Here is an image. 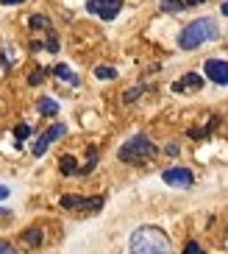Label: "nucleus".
Wrapping results in <instances>:
<instances>
[{
  "label": "nucleus",
  "mask_w": 228,
  "mask_h": 254,
  "mask_svg": "<svg viewBox=\"0 0 228 254\" xmlns=\"http://www.w3.org/2000/svg\"><path fill=\"white\" fill-rule=\"evenodd\" d=\"M131 254H170V240L159 226H139L131 235Z\"/></svg>",
  "instance_id": "obj_1"
},
{
  "label": "nucleus",
  "mask_w": 228,
  "mask_h": 254,
  "mask_svg": "<svg viewBox=\"0 0 228 254\" xmlns=\"http://www.w3.org/2000/svg\"><path fill=\"white\" fill-rule=\"evenodd\" d=\"M217 37H220L217 20H212V17H200V20L189 23L184 31H181L178 45L184 48V51H195V48H200L203 42H212V39H217Z\"/></svg>",
  "instance_id": "obj_2"
},
{
  "label": "nucleus",
  "mask_w": 228,
  "mask_h": 254,
  "mask_svg": "<svg viewBox=\"0 0 228 254\" xmlns=\"http://www.w3.org/2000/svg\"><path fill=\"white\" fill-rule=\"evenodd\" d=\"M117 157L123 159V162L142 165V162H147V159H153V157H156V145L147 140L145 134H137L134 140H128L123 148L117 151Z\"/></svg>",
  "instance_id": "obj_3"
},
{
  "label": "nucleus",
  "mask_w": 228,
  "mask_h": 254,
  "mask_svg": "<svg viewBox=\"0 0 228 254\" xmlns=\"http://www.w3.org/2000/svg\"><path fill=\"white\" fill-rule=\"evenodd\" d=\"M103 207V198L95 195V198H84V195H64L61 198V209H87V212H97Z\"/></svg>",
  "instance_id": "obj_4"
},
{
  "label": "nucleus",
  "mask_w": 228,
  "mask_h": 254,
  "mask_svg": "<svg viewBox=\"0 0 228 254\" xmlns=\"http://www.w3.org/2000/svg\"><path fill=\"white\" fill-rule=\"evenodd\" d=\"M87 8L92 14L103 17V20H114L120 14V8H123V0H89Z\"/></svg>",
  "instance_id": "obj_5"
},
{
  "label": "nucleus",
  "mask_w": 228,
  "mask_h": 254,
  "mask_svg": "<svg viewBox=\"0 0 228 254\" xmlns=\"http://www.w3.org/2000/svg\"><path fill=\"white\" fill-rule=\"evenodd\" d=\"M64 134H67V126H64V123H56V126H50L42 137H39L37 142H34V157H42L45 151H47V145H50L53 140L64 137Z\"/></svg>",
  "instance_id": "obj_6"
},
{
  "label": "nucleus",
  "mask_w": 228,
  "mask_h": 254,
  "mask_svg": "<svg viewBox=\"0 0 228 254\" xmlns=\"http://www.w3.org/2000/svg\"><path fill=\"white\" fill-rule=\"evenodd\" d=\"M162 179H164V185H170V187H189L192 182H195V176H192L189 168H170V171L162 173Z\"/></svg>",
  "instance_id": "obj_7"
},
{
  "label": "nucleus",
  "mask_w": 228,
  "mask_h": 254,
  "mask_svg": "<svg viewBox=\"0 0 228 254\" xmlns=\"http://www.w3.org/2000/svg\"><path fill=\"white\" fill-rule=\"evenodd\" d=\"M206 75L212 78L214 84H228V62H220V59H209L206 62Z\"/></svg>",
  "instance_id": "obj_8"
},
{
  "label": "nucleus",
  "mask_w": 228,
  "mask_h": 254,
  "mask_svg": "<svg viewBox=\"0 0 228 254\" xmlns=\"http://www.w3.org/2000/svg\"><path fill=\"white\" fill-rule=\"evenodd\" d=\"M200 87H203V78H200L198 73H186L184 78H181V81L173 84V90H176V92H184V90H200Z\"/></svg>",
  "instance_id": "obj_9"
},
{
  "label": "nucleus",
  "mask_w": 228,
  "mask_h": 254,
  "mask_svg": "<svg viewBox=\"0 0 228 254\" xmlns=\"http://www.w3.org/2000/svg\"><path fill=\"white\" fill-rule=\"evenodd\" d=\"M37 109H39V115H45V118H56V112H59V104L53 101V98H42L37 104Z\"/></svg>",
  "instance_id": "obj_10"
},
{
  "label": "nucleus",
  "mask_w": 228,
  "mask_h": 254,
  "mask_svg": "<svg viewBox=\"0 0 228 254\" xmlns=\"http://www.w3.org/2000/svg\"><path fill=\"white\" fill-rule=\"evenodd\" d=\"M53 73L59 75L61 81H70V84H78V75H73V70L67 67V64H56V70Z\"/></svg>",
  "instance_id": "obj_11"
},
{
  "label": "nucleus",
  "mask_w": 228,
  "mask_h": 254,
  "mask_svg": "<svg viewBox=\"0 0 228 254\" xmlns=\"http://www.w3.org/2000/svg\"><path fill=\"white\" fill-rule=\"evenodd\" d=\"M59 168H61V173H64V176H73V173H78V165H75L73 157H61V159H59Z\"/></svg>",
  "instance_id": "obj_12"
},
{
  "label": "nucleus",
  "mask_w": 228,
  "mask_h": 254,
  "mask_svg": "<svg viewBox=\"0 0 228 254\" xmlns=\"http://www.w3.org/2000/svg\"><path fill=\"white\" fill-rule=\"evenodd\" d=\"M162 6H164V11H184L186 3L184 0H162Z\"/></svg>",
  "instance_id": "obj_13"
},
{
  "label": "nucleus",
  "mask_w": 228,
  "mask_h": 254,
  "mask_svg": "<svg viewBox=\"0 0 228 254\" xmlns=\"http://www.w3.org/2000/svg\"><path fill=\"white\" fill-rule=\"evenodd\" d=\"M95 75L103 78V81H111V78H117V70L114 67H95Z\"/></svg>",
  "instance_id": "obj_14"
},
{
  "label": "nucleus",
  "mask_w": 228,
  "mask_h": 254,
  "mask_svg": "<svg viewBox=\"0 0 228 254\" xmlns=\"http://www.w3.org/2000/svg\"><path fill=\"white\" fill-rule=\"evenodd\" d=\"M25 243H28V246H39V243H42V232H39V229H28V232H25Z\"/></svg>",
  "instance_id": "obj_15"
},
{
  "label": "nucleus",
  "mask_w": 228,
  "mask_h": 254,
  "mask_svg": "<svg viewBox=\"0 0 228 254\" xmlns=\"http://www.w3.org/2000/svg\"><path fill=\"white\" fill-rule=\"evenodd\" d=\"M31 28H50V23H47V17H31Z\"/></svg>",
  "instance_id": "obj_16"
},
{
  "label": "nucleus",
  "mask_w": 228,
  "mask_h": 254,
  "mask_svg": "<svg viewBox=\"0 0 228 254\" xmlns=\"http://www.w3.org/2000/svg\"><path fill=\"white\" fill-rule=\"evenodd\" d=\"M28 134H31V126H25V123H20V126L14 128V137H17V140H25Z\"/></svg>",
  "instance_id": "obj_17"
},
{
  "label": "nucleus",
  "mask_w": 228,
  "mask_h": 254,
  "mask_svg": "<svg viewBox=\"0 0 228 254\" xmlns=\"http://www.w3.org/2000/svg\"><path fill=\"white\" fill-rule=\"evenodd\" d=\"M184 254H206V252H203V249H200L195 240H189V243L184 246Z\"/></svg>",
  "instance_id": "obj_18"
},
{
  "label": "nucleus",
  "mask_w": 228,
  "mask_h": 254,
  "mask_svg": "<svg viewBox=\"0 0 228 254\" xmlns=\"http://www.w3.org/2000/svg\"><path fill=\"white\" fill-rule=\"evenodd\" d=\"M0 254H17V249L8 243V240H0Z\"/></svg>",
  "instance_id": "obj_19"
},
{
  "label": "nucleus",
  "mask_w": 228,
  "mask_h": 254,
  "mask_svg": "<svg viewBox=\"0 0 228 254\" xmlns=\"http://www.w3.org/2000/svg\"><path fill=\"white\" fill-rule=\"evenodd\" d=\"M42 78H45V70H34V73L28 75V81H31V84H39Z\"/></svg>",
  "instance_id": "obj_20"
},
{
  "label": "nucleus",
  "mask_w": 228,
  "mask_h": 254,
  "mask_svg": "<svg viewBox=\"0 0 228 254\" xmlns=\"http://www.w3.org/2000/svg\"><path fill=\"white\" fill-rule=\"evenodd\" d=\"M142 92V87H137V90H128L125 92V101H128V104H131V101H137V95H139Z\"/></svg>",
  "instance_id": "obj_21"
},
{
  "label": "nucleus",
  "mask_w": 228,
  "mask_h": 254,
  "mask_svg": "<svg viewBox=\"0 0 228 254\" xmlns=\"http://www.w3.org/2000/svg\"><path fill=\"white\" fill-rule=\"evenodd\" d=\"M47 51H53V53H56V51H59V39H47Z\"/></svg>",
  "instance_id": "obj_22"
},
{
  "label": "nucleus",
  "mask_w": 228,
  "mask_h": 254,
  "mask_svg": "<svg viewBox=\"0 0 228 254\" xmlns=\"http://www.w3.org/2000/svg\"><path fill=\"white\" fill-rule=\"evenodd\" d=\"M3 198H8V187L0 185V201H3Z\"/></svg>",
  "instance_id": "obj_23"
},
{
  "label": "nucleus",
  "mask_w": 228,
  "mask_h": 254,
  "mask_svg": "<svg viewBox=\"0 0 228 254\" xmlns=\"http://www.w3.org/2000/svg\"><path fill=\"white\" fill-rule=\"evenodd\" d=\"M3 3H6V6H11V3H22V0H3Z\"/></svg>",
  "instance_id": "obj_24"
},
{
  "label": "nucleus",
  "mask_w": 228,
  "mask_h": 254,
  "mask_svg": "<svg viewBox=\"0 0 228 254\" xmlns=\"http://www.w3.org/2000/svg\"><path fill=\"white\" fill-rule=\"evenodd\" d=\"M223 14H226V17H228V3H226V6H223Z\"/></svg>",
  "instance_id": "obj_25"
},
{
  "label": "nucleus",
  "mask_w": 228,
  "mask_h": 254,
  "mask_svg": "<svg viewBox=\"0 0 228 254\" xmlns=\"http://www.w3.org/2000/svg\"><path fill=\"white\" fill-rule=\"evenodd\" d=\"M186 3H189V6H192V3H203V0H186Z\"/></svg>",
  "instance_id": "obj_26"
}]
</instances>
